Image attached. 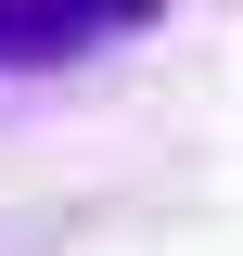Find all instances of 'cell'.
<instances>
[{
	"mask_svg": "<svg viewBox=\"0 0 243 256\" xmlns=\"http://www.w3.org/2000/svg\"><path fill=\"white\" fill-rule=\"evenodd\" d=\"M116 26H141V0H0V52H90Z\"/></svg>",
	"mask_w": 243,
	"mask_h": 256,
	"instance_id": "obj_1",
	"label": "cell"
}]
</instances>
